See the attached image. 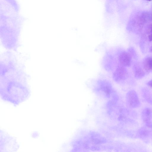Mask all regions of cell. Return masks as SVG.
<instances>
[{
    "mask_svg": "<svg viewBox=\"0 0 152 152\" xmlns=\"http://www.w3.org/2000/svg\"><path fill=\"white\" fill-rule=\"evenodd\" d=\"M98 84L100 89L107 95H109L112 91V86L110 83L106 80H99Z\"/></svg>",
    "mask_w": 152,
    "mask_h": 152,
    "instance_id": "obj_3",
    "label": "cell"
},
{
    "mask_svg": "<svg viewBox=\"0 0 152 152\" xmlns=\"http://www.w3.org/2000/svg\"><path fill=\"white\" fill-rule=\"evenodd\" d=\"M0 152H14L19 148L16 140L3 131H0Z\"/></svg>",
    "mask_w": 152,
    "mask_h": 152,
    "instance_id": "obj_2",
    "label": "cell"
},
{
    "mask_svg": "<svg viewBox=\"0 0 152 152\" xmlns=\"http://www.w3.org/2000/svg\"><path fill=\"white\" fill-rule=\"evenodd\" d=\"M145 66L148 69L152 71V57L146 59L145 62Z\"/></svg>",
    "mask_w": 152,
    "mask_h": 152,
    "instance_id": "obj_6",
    "label": "cell"
},
{
    "mask_svg": "<svg viewBox=\"0 0 152 152\" xmlns=\"http://www.w3.org/2000/svg\"><path fill=\"white\" fill-rule=\"evenodd\" d=\"M150 39L152 40V34L150 36Z\"/></svg>",
    "mask_w": 152,
    "mask_h": 152,
    "instance_id": "obj_7",
    "label": "cell"
},
{
    "mask_svg": "<svg viewBox=\"0 0 152 152\" xmlns=\"http://www.w3.org/2000/svg\"><path fill=\"white\" fill-rule=\"evenodd\" d=\"M147 0L148 1H152V0Z\"/></svg>",
    "mask_w": 152,
    "mask_h": 152,
    "instance_id": "obj_8",
    "label": "cell"
},
{
    "mask_svg": "<svg viewBox=\"0 0 152 152\" xmlns=\"http://www.w3.org/2000/svg\"><path fill=\"white\" fill-rule=\"evenodd\" d=\"M121 64L125 66H128L130 63V57L129 55L126 52H123L120 54L119 57Z\"/></svg>",
    "mask_w": 152,
    "mask_h": 152,
    "instance_id": "obj_5",
    "label": "cell"
},
{
    "mask_svg": "<svg viewBox=\"0 0 152 152\" xmlns=\"http://www.w3.org/2000/svg\"><path fill=\"white\" fill-rule=\"evenodd\" d=\"M125 70L122 67L118 68L113 74L114 80L116 81H118L124 78L125 74Z\"/></svg>",
    "mask_w": 152,
    "mask_h": 152,
    "instance_id": "obj_4",
    "label": "cell"
},
{
    "mask_svg": "<svg viewBox=\"0 0 152 152\" xmlns=\"http://www.w3.org/2000/svg\"><path fill=\"white\" fill-rule=\"evenodd\" d=\"M27 75L22 65L15 62L5 64L0 68V96L16 106L28 99L30 91Z\"/></svg>",
    "mask_w": 152,
    "mask_h": 152,
    "instance_id": "obj_1",
    "label": "cell"
}]
</instances>
